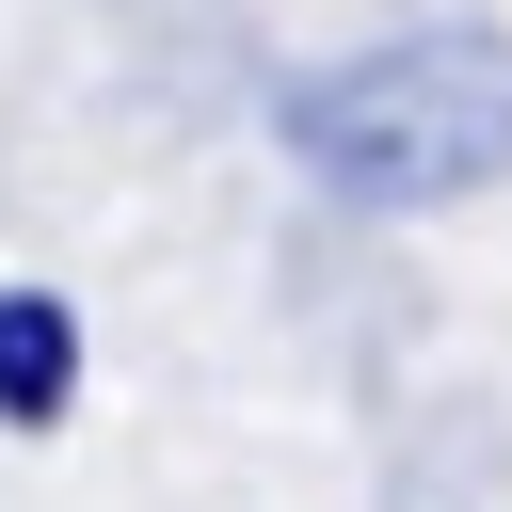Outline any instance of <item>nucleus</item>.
<instances>
[{
    "instance_id": "nucleus-1",
    "label": "nucleus",
    "mask_w": 512,
    "mask_h": 512,
    "mask_svg": "<svg viewBox=\"0 0 512 512\" xmlns=\"http://www.w3.org/2000/svg\"><path fill=\"white\" fill-rule=\"evenodd\" d=\"M272 128L336 208H464V192L512 176V32L496 16L368 32V48L304 64L272 96Z\"/></svg>"
},
{
    "instance_id": "nucleus-2",
    "label": "nucleus",
    "mask_w": 512,
    "mask_h": 512,
    "mask_svg": "<svg viewBox=\"0 0 512 512\" xmlns=\"http://www.w3.org/2000/svg\"><path fill=\"white\" fill-rule=\"evenodd\" d=\"M64 400H80V304L0 288V432H64Z\"/></svg>"
}]
</instances>
